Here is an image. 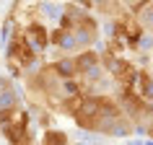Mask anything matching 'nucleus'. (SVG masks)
<instances>
[{
  "label": "nucleus",
  "instance_id": "6",
  "mask_svg": "<svg viewBox=\"0 0 153 145\" xmlns=\"http://www.w3.org/2000/svg\"><path fill=\"white\" fill-rule=\"evenodd\" d=\"M42 145H70V140H68V132L57 127H47L42 135Z\"/></svg>",
  "mask_w": 153,
  "mask_h": 145
},
{
  "label": "nucleus",
  "instance_id": "1",
  "mask_svg": "<svg viewBox=\"0 0 153 145\" xmlns=\"http://www.w3.org/2000/svg\"><path fill=\"white\" fill-rule=\"evenodd\" d=\"M0 135L10 145H31V117L24 106H0Z\"/></svg>",
  "mask_w": 153,
  "mask_h": 145
},
{
  "label": "nucleus",
  "instance_id": "4",
  "mask_svg": "<svg viewBox=\"0 0 153 145\" xmlns=\"http://www.w3.org/2000/svg\"><path fill=\"white\" fill-rule=\"evenodd\" d=\"M132 91L143 98L145 104H151V101H153V72L145 70V67H140V70H137L135 83H132Z\"/></svg>",
  "mask_w": 153,
  "mask_h": 145
},
{
  "label": "nucleus",
  "instance_id": "5",
  "mask_svg": "<svg viewBox=\"0 0 153 145\" xmlns=\"http://www.w3.org/2000/svg\"><path fill=\"white\" fill-rule=\"evenodd\" d=\"M49 67L62 78V81H70V78H78V62H75V55H62L57 57V60H52L49 62Z\"/></svg>",
  "mask_w": 153,
  "mask_h": 145
},
{
  "label": "nucleus",
  "instance_id": "8",
  "mask_svg": "<svg viewBox=\"0 0 153 145\" xmlns=\"http://www.w3.org/2000/svg\"><path fill=\"white\" fill-rule=\"evenodd\" d=\"M73 3H78V5H81V8H86V10L94 8V0H73Z\"/></svg>",
  "mask_w": 153,
  "mask_h": 145
},
{
  "label": "nucleus",
  "instance_id": "2",
  "mask_svg": "<svg viewBox=\"0 0 153 145\" xmlns=\"http://www.w3.org/2000/svg\"><path fill=\"white\" fill-rule=\"evenodd\" d=\"M5 55H8V65H10V72L13 75H24L26 67H31L34 62H36V49L26 41L24 31L21 29H16L13 31V36H10L8 41V49H5Z\"/></svg>",
  "mask_w": 153,
  "mask_h": 145
},
{
  "label": "nucleus",
  "instance_id": "7",
  "mask_svg": "<svg viewBox=\"0 0 153 145\" xmlns=\"http://www.w3.org/2000/svg\"><path fill=\"white\" fill-rule=\"evenodd\" d=\"M137 132H140V135H148V140H153V117L145 122L143 127H137Z\"/></svg>",
  "mask_w": 153,
  "mask_h": 145
},
{
  "label": "nucleus",
  "instance_id": "3",
  "mask_svg": "<svg viewBox=\"0 0 153 145\" xmlns=\"http://www.w3.org/2000/svg\"><path fill=\"white\" fill-rule=\"evenodd\" d=\"M21 31H24L26 41H29L36 52H44V49L52 44V31H49L42 21H29V24H24Z\"/></svg>",
  "mask_w": 153,
  "mask_h": 145
}]
</instances>
